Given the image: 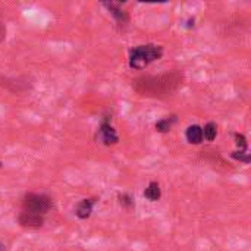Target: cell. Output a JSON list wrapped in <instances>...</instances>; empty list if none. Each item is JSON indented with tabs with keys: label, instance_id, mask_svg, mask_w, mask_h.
Returning <instances> with one entry per match:
<instances>
[{
	"label": "cell",
	"instance_id": "cell-6",
	"mask_svg": "<svg viewBox=\"0 0 251 251\" xmlns=\"http://www.w3.org/2000/svg\"><path fill=\"white\" fill-rule=\"evenodd\" d=\"M104 7H107L109 9V12L113 15V18L116 19V22L118 24H126L128 21H129V18H128V13L121 7L122 6V3H115V1H104V3H101Z\"/></svg>",
	"mask_w": 251,
	"mask_h": 251
},
{
	"label": "cell",
	"instance_id": "cell-5",
	"mask_svg": "<svg viewBox=\"0 0 251 251\" xmlns=\"http://www.w3.org/2000/svg\"><path fill=\"white\" fill-rule=\"evenodd\" d=\"M19 224L25 228H40L44 224V219L41 215L29 213V212H22L19 215Z\"/></svg>",
	"mask_w": 251,
	"mask_h": 251
},
{
	"label": "cell",
	"instance_id": "cell-14",
	"mask_svg": "<svg viewBox=\"0 0 251 251\" xmlns=\"http://www.w3.org/2000/svg\"><path fill=\"white\" fill-rule=\"evenodd\" d=\"M232 157L240 160V162H244V163H250V156L246 153V151H234L232 153Z\"/></svg>",
	"mask_w": 251,
	"mask_h": 251
},
{
	"label": "cell",
	"instance_id": "cell-9",
	"mask_svg": "<svg viewBox=\"0 0 251 251\" xmlns=\"http://www.w3.org/2000/svg\"><path fill=\"white\" fill-rule=\"evenodd\" d=\"M160 196H162V191H160V185H159V182H150L149 184V187L146 188V191H144V197L147 199V200H150V201H157L159 199H160Z\"/></svg>",
	"mask_w": 251,
	"mask_h": 251
},
{
	"label": "cell",
	"instance_id": "cell-10",
	"mask_svg": "<svg viewBox=\"0 0 251 251\" xmlns=\"http://www.w3.org/2000/svg\"><path fill=\"white\" fill-rule=\"evenodd\" d=\"M176 121H178V116H176V115L168 116V118H165V119L156 122V129H157L159 132H162V134H166V132L171 131V128L174 126V124H175Z\"/></svg>",
	"mask_w": 251,
	"mask_h": 251
},
{
	"label": "cell",
	"instance_id": "cell-2",
	"mask_svg": "<svg viewBox=\"0 0 251 251\" xmlns=\"http://www.w3.org/2000/svg\"><path fill=\"white\" fill-rule=\"evenodd\" d=\"M163 56V47L157 44H143L129 50V68L141 71Z\"/></svg>",
	"mask_w": 251,
	"mask_h": 251
},
{
	"label": "cell",
	"instance_id": "cell-1",
	"mask_svg": "<svg viewBox=\"0 0 251 251\" xmlns=\"http://www.w3.org/2000/svg\"><path fill=\"white\" fill-rule=\"evenodd\" d=\"M185 76L181 71L175 69L159 75H143L132 79V88L144 97L166 99L174 96L182 85Z\"/></svg>",
	"mask_w": 251,
	"mask_h": 251
},
{
	"label": "cell",
	"instance_id": "cell-13",
	"mask_svg": "<svg viewBox=\"0 0 251 251\" xmlns=\"http://www.w3.org/2000/svg\"><path fill=\"white\" fill-rule=\"evenodd\" d=\"M235 144L238 146L240 151H247V138L243 134H235Z\"/></svg>",
	"mask_w": 251,
	"mask_h": 251
},
{
	"label": "cell",
	"instance_id": "cell-8",
	"mask_svg": "<svg viewBox=\"0 0 251 251\" xmlns=\"http://www.w3.org/2000/svg\"><path fill=\"white\" fill-rule=\"evenodd\" d=\"M185 138L190 144H200L203 141V129L199 125H191L187 128Z\"/></svg>",
	"mask_w": 251,
	"mask_h": 251
},
{
	"label": "cell",
	"instance_id": "cell-11",
	"mask_svg": "<svg viewBox=\"0 0 251 251\" xmlns=\"http://www.w3.org/2000/svg\"><path fill=\"white\" fill-rule=\"evenodd\" d=\"M201 129H203V138H206L207 141H213L218 135V126L215 122L206 124L204 128H201Z\"/></svg>",
	"mask_w": 251,
	"mask_h": 251
},
{
	"label": "cell",
	"instance_id": "cell-15",
	"mask_svg": "<svg viewBox=\"0 0 251 251\" xmlns=\"http://www.w3.org/2000/svg\"><path fill=\"white\" fill-rule=\"evenodd\" d=\"M0 251H4V247H3L1 244H0Z\"/></svg>",
	"mask_w": 251,
	"mask_h": 251
},
{
	"label": "cell",
	"instance_id": "cell-12",
	"mask_svg": "<svg viewBox=\"0 0 251 251\" xmlns=\"http://www.w3.org/2000/svg\"><path fill=\"white\" fill-rule=\"evenodd\" d=\"M118 199H119V203H121L125 209H132V207H134V200H132L131 196H128V194H119Z\"/></svg>",
	"mask_w": 251,
	"mask_h": 251
},
{
	"label": "cell",
	"instance_id": "cell-3",
	"mask_svg": "<svg viewBox=\"0 0 251 251\" xmlns=\"http://www.w3.org/2000/svg\"><path fill=\"white\" fill-rule=\"evenodd\" d=\"M22 206H24V212H29V213H35V215L43 216L47 212H50V209L53 207V201L46 194L29 193L24 197Z\"/></svg>",
	"mask_w": 251,
	"mask_h": 251
},
{
	"label": "cell",
	"instance_id": "cell-7",
	"mask_svg": "<svg viewBox=\"0 0 251 251\" xmlns=\"http://www.w3.org/2000/svg\"><path fill=\"white\" fill-rule=\"evenodd\" d=\"M96 201H97V199H96V197L84 199V200L76 206L75 215H76L79 219H88V218L91 216V212H93V207H94Z\"/></svg>",
	"mask_w": 251,
	"mask_h": 251
},
{
	"label": "cell",
	"instance_id": "cell-4",
	"mask_svg": "<svg viewBox=\"0 0 251 251\" xmlns=\"http://www.w3.org/2000/svg\"><path fill=\"white\" fill-rule=\"evenodd\" d=\"M96 140L97 143H101L104 146H113L119 141V137L115 131V128L110 125V118H104L99 126V131L96 134Z\"/></svg>",
	"mask_w": 251,
	"mask_h": 251
}]
</instances>
